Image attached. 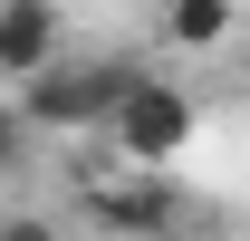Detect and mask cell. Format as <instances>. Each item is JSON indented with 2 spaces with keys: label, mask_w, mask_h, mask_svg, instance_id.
<instances>
[{
  "label": "cell",
  "mask_w": 250,
  "mask_h": 241,
  "mask_svg": "<svg viewBox=\"0 0 250 241\" xmlns=\"http://www.w3.org/2000/svg\"><path fill=\"white\" fill-rule=\"evenodd\" d=\"M125 77H135V58H67V48H58L39 77H20L10 106H20L29 135H96L106 106L125 96Z\"/></svg>",
  "instance_id": "6da1fadb"
},
{
  "label": "cell",
  "mask_w": 250,
  "mask_h": 241,
  "mask_svg": "<svg viewBox=\"0 0 250 241\" xmlns=\"http://www.w3.org/2000/svg\"><path fill=\"white\" fill-rule=\"evenodd\" d=\"M96 135H106L125 164H154V174H164V164H173V154L202 135V106H192V87H173V77H154V68H135V77H125V96L106 106V125H96Z\"/></svg>",
  "instance_id": "7a4b0ae2"
},
{
  "label": "cell",
  "mask_w": 250,
  "mask_h": 241,
  "mask_svg": "<svg viewBox=\"0 0 250 241\" xmlns=\"http://www.w3.org/2000/svg\"><path fill=\"white\" fill-rule=\"evenodd\" d=\"M87 222L106 241H173V232H183V193H173L154 164H125L116 183L87 193Z\"/></svg>",
  "instance_id": "3957f363"
},
{
  "label": "cell",
  "mask_w": 250,
  "mask_h": 241,
  "mask_svg": "<svg viewBox=\"0 0 250 241\" xmlns=\"http://www.w3.org/2000/svg\"><path fill=\"white\" fill-rule=\"evenodd\" d=\"M67 48V10L58 0H0V87H20Z\"/></svg>",
  "instance_id": "277c9868"
},
{
  "label": "cell",
  "mask_w": 250,
  "mask_h": 241,
  "mask_svg": "<svg viewBox=\"0 0 250 241\" xmlns=\"http://www.w3.org/2000/svg\"><path fill=\"white\" fill-rule=\"evenodd\" d=\"M231 29H241V0H164V48L183 58H212Z\"/></svg>",
  "instance_id": "5b68a950"
},
{
  "label": "cell",
  "mask_w": 250,
  "mask_h": 241,
  "mask_svg": "<svg viewBox=\"0 0 250 241\" xmlns=\"http://www.w3.org/2000/svg\"><path fill=\"white\" fill-rule=\"evenodd\" d=\"M0 241H67L48 212H0Z\"/></svg>",
  "instance_id": "8992f818"
},
{
  "label": "cell",
  "mask_w": 250,
  "mask_h": 241,
  "mask_svg": "<svg viewBox=\"0 0 250 241\" xmlns=\"http://www.w3.org/2000/svg\"><path fill=\"white\" fill-rule=\"evenodd\" d=\"M20 154H29V125H20V106H10V96H0V174H10Z\"/></svg>",
  "instance_id": "52a82bcc"
}]
</instances>
